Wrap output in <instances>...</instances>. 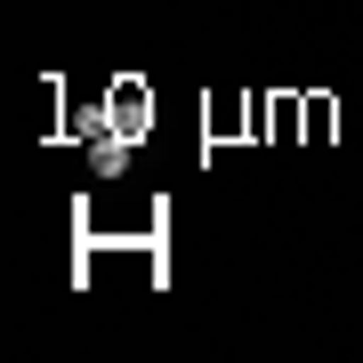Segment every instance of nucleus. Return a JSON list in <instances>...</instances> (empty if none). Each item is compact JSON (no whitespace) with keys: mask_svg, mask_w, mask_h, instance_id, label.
<instances>
[{"mask_svg":"<svg viewBox=\"0 0 363 363\" xmlns=\"http://www.w3.org/2000/svg\"><path fill=\"white\" fill-rule=\"evenodd\" d=\"M113 130H121V138H145V130H154V97H145L138 81L113 89Z\"/></svg>","mask_w":363,"mask_h":363,"instance_id":"1","label":"nucleus"},{"mask_svg":"<svg viewBox=\"0 0 363 363\" xmlns=\"http://www.w3.org/2000/svg\"><path fill=\"white\" fill-rule=\"evenodd\" d=\"M130 145H138V138H121V130L89 138V169H97V178H121V169H130Z\"/></svg>","mask_w":363,"mask_h":363,"instance_id":"2","label":"nucleus"},{"mask_svg":"<svg viewBox=\"0 0 363 363\" xmlns=\"http://www.w3.org/2000/svg\"><path fill=\"white\" fill-rule=\"evenodd\" d=\"M73 130H81V138H105V130H113V113H105V105H73Z\"/></svg>","mask_w":363,"mask_h":363,"instance_id":"3","label":"nucleus"}]
</instances>
